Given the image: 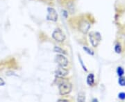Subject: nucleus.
<instances>
[{
    "mask_svg": "<svg viewBox=\"0 0 125 102\" xmlns=\"http://www.w3.org/2000/svg\"><path fill=\"white\" fill-rule=\"evenodd\" d=\"M59 93L61 95H65L69 94L72 90V85L67 81H63L58 85Z\"/></svg>",
    "mask_w": 125,
    "mask_h": 102,
    "instance_id": "1",
    "label": "nucleus"
},
{
    "mask_svg": "<svg viewBox=\"0 0 125 102\" xmlns=\"http://www.w3.org/2000/svg\"><path fill=\"white\" fill-rule=\"evenodd\" d=\"M90 40L94 47H97L101 41V36L99 32H91L89 35Z\"/></svg>",
    "mask_w": 125,
    "mask_h": 102,
    "instance_id": "2",
    "label": "nucleus"
},
{
    "mask_svg": "<svg viewBox=\"0 0 125 102\" xmlns=\"http://www.w3.org/2000/svg\"><path fill=\"white\" fill-rule=\"evenodd\" d=\"M52 37L54 39L58 42H62L65 39V36L64 35V33L59 28H57L54 31L52 34Z\"/></svg>",
    "mask_w": 125,
    "mask_h": 102,
    "instance_id": "3",
    "label": "nucleus"
},
{
    "mask_svg": "<svg viewBox=\"0 0 125 102\" xmlns=\"http://www.w3.org/2000/svg\"><path fill=\"white\" fill-rule=\"evenodd\" d=\"M47 13H48V14H47V19L48 20L53 21V22H56L57 21L58 14L53 8H48Z\"/></svg>",
    "mask_w": 125,
    "mask_h": 102,
    "instance_id": "4",
    "label": "nucleus"
},
{
    "mask_svg": "<svg viewBox=\"0 0 125 102\" xmlns=\"http://www.w3.org/2000/svg\"><path fill=\"white\" fill-rule=\"evenodd\" d=\"M79 30L81 32H82L84 34H86L89 31L90 28V24L86 20H81L79 22Z\"/></svg>",
    "mask_w": 125,
    "mask_h": 102,
    "instance_id": "5",
    "label": "nucleus"
},
{
    "mask_svg": "<svg viewBox=\"0 0 125 102\" xmlns=\"http://www.w3.org/2000/svg\"><path fill=\"white\" fill-rule=\"evenodd\" d=\"M56 62L58 63L59 66L66 67L68 64V60L62 55H58L56 57Z\"/></svg>",
    "mask_w": 125,
    "mask_h": 102,
    "instance_id": "6",
    "label": "nucleus"
},
{
    "mask_svg": "<svg viewBox=\"0 0 125 102\" xmlns=\"http://www.w3.org/2000/svg\"><path fill=\"white\" fill-rule=\"evenodd\" d=\"M56 75H58V77H65L68 74V71L65 69L64 67L59 66L56 71Z\"/></svg>",
    "mask_w": 125,
    "mask_h": 102,
    "instance_id": "7",
    "label": "nucleus"
},
{
    "mask_svg": "<svg viewBox=\"0 0 125 102\" xmlns=\"http://www.w3.org/2000/svg\"><path fill=\"white\" fill-rule=\"evenodd\" d=\"M94 82V77L93 74H90L87 77V83L90 86H92Z\"/></svg>",
    "mask_w": 125,
    "mask_h": 102,
    "instance_id": "8",
    "label": "nucleus"
},
{
    "mask_svg": "<svg viewBox=\"0 0 125 102\" xmlns=\"http://www.w3.org/2000/svg\"><path fill=\"white\" fill-rule=\"evenodd\" d=\"M77 101L79 102H84L85 101V94L82 92H81L78 94V98Z\"/></svg>",
    "mask_w": 125,
    "mask_h": 102,
    "instance_id": "9",
    "label": "nucleus"
},
{
    "mask_svg": "<svg viewBox=\"0 0 125 102\" xmlns=\"http://www.w3.org/2000/svg\"><path fill=\"white\" fill-rule=\"evenodd\" d=\"M115 52H116L117 53H120L121 52H122V48L121 45L119 43L115 45Z\"/></svg>",
    "mask_w": 125,
    "mask_h": 102,
    "instance_id": "10",
    "label": "nucleus"
},
{
    "mask_svg": "<svg viewBox=\"0 0 125 102\" xmlns=\"http://www.w3.org/2000/svg\"><path fill=\"white\" fill-rule=\"evenodd\" d=\"M118 83H119V84L120 85V86H125V77L121 76L119 78V79H118Z\"/></svg>",
    "mask_w": 125,
    "mask_h": 102,
    "instance_id": "11",
    "label": "nucleus"
},
{
    "mask_svg": "<svg viewBox=\"0 0 125 102\" xmlns=\"http://www.w3.org/2000/svg\"><path fill=\"white\" fill-rule=\"evenodd\" d=\"M117 75L121 77V76H122L124 75V72H125V71L123 70V68H122L121 67H118L117 68Z\"/></svg>",
    "mask_w": 125,
    "mask_h": 102,
    "instance_id": "12",
    "label": "nucleus"
},
{
    "mask_svg": "<svg viewBox=\"0 0 125 102\" xmlns=\"http://www.w3.org/2000/svg\"><path fill=\"white\" fill-rule=\"evenodd\" d=\"M54 51H55V52H56V53L65 54V52L63 50H62L61 48H58V47H57V46H56V47L54 48Z\"/></svg>",
    "mask_w": 125,
    "mask_h": 102,
    "instance_id": "13",
    "label": "nucleus"
},
{
    "mask_svg": "<svg viewBox=\"0 0 125 102\" xmlns=\"http://www.w3.org/2000/svg\"><path fill=\"white\" fill-rule=\"evenodd\" d=\"M83 49H84V50H85L87 53L90 54V55H94L93 51V50H91L88 48H87V47L84 46V47H83Z\"/></svg>",
    "mask_w": 125,
    "mask_h": 102,
    "instance_id": "14",
    "label": "nucleus"
},
{
    "mask_svg": "<svg viewBox=\"0 0 125 102\" xmlns=\"http://www.w3.org/2000/svg\"><path fill=\"white\" fill-rule=\"evenodd\" d=\"M118 97L120 98L122 100H124L125 99V93H120L118 94Z\"/></svg>",
    "mask_w": 125,
    "mask_h": 102,
    "instance_id": "15",
    "label": "nucleus"
},
{
    "mask_svg": "<svg viewBox=\"0 0 125 102\" xmlns=\"http://www.w3.org/2000/svg\"><path fill=\"white\" fill-rule=\"evenodd\" d=\"M79 60H80L81 64V66H83V69H84V70H85V71H87V69H86V68H85V66H84V65H83V62H82V60H81V58H79Z\"/></svg>",
    "mask_w": 125,
    "mask_h": 102,
    "instance_id": "16",
    "label": "nucleus"
},
{
    "mask_svg": "<svg viewBox=\"0 0 125 102\" xmlns=\"http://www.w3.org/2000/svg\"><path fill=\"white\" fill-rule=\"evenodd\" d=\"M4 84H5L4 81L3 80V79L0 78V86H4Z\"/></svg>",
    "mask_w": 125,
    "mask_h": 102,
    "instance_id": "17",
    "label": "nucleus"
},
{
    "mask_svg": "<svg viewBox=\"0 0 125 102\" xmlns=\"http://www.w3.org/2000/svg\"><path fill=\"white\" fill-rule=\"evenodd\" d=\"M58 102H69V101H68V100H67V99H59Z\"/></svg>",
    "mask_w": 125,
    "mask_h": 102,
    "instance_id": "18",
    "label": "nucleus"
}]
</instances>
